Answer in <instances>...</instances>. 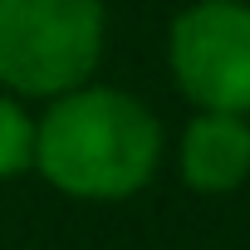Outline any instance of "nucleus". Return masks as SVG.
I'll use <instances>...</instances> for the list:
<instances>
[{
    "label": "nucleus",
    "instance_id": "1",
    "mask_svg": "<svg viewBox=\"0 0 250 250\" xmlns=\"http://www.w3.org/2000/svg\"><path fill=\"white\" fill-rule=\"evenodd\" d=\"M167 152L162 118L128 88L83 83L35 118V172L69 201L118 206L152 187Z\"/></svg>",
    "mask_w": 250,
    "mask_h": 250
},
{
    "label": "nucleus",
    "instance_id": "2",
    "mask_svg": "<svg viewBox=\"0 0 250 250\" xmlns=\"http://www.w3.org/2000/svg\"><path fill=\"white\" fill-rule=\"evenodd\" d=\"M103 49V0H0V93L20 103H54L93 83Z\"/></svg>",
    "mask_w": 250,
    "mask_h": 250
},
{
    "label": "nucleus",
    "instance_id": "3",
    "mask_svg": "<svg viewBox=\"0 0 250 250\" xmlns=\"http://www.w3.org/2000/svg\"><path fill=\"white\" fill-rule=\"evenodd\" d=\"M167 74L196 113L250 118V0H191L167 25Z\"/></svg>",
    "mask_w": 250,
    "mask_h": 250
},
{
    "label": "nucleus",
    "instance_id": "5",
    "mask_svg": "<svg viewBox=\"0 0 250 250\" xmlns=\"http://www.w3.org/2000/svg\"><path fill=\"white\" fill-rule=\"evenodd\" d=\"M35 172V113L15 93H0V182Z\"/></svg>",
    "mask_w": 250,
    "mask_h": 250
},
{
    "label": "nucleus",
    "instance_id": "4",
    "mask_svg": "<svg viewBox=\"0 0 250 250\" xmlns=\"http://www.w3.org/2000/svg\"><path fill=\"white\" fill-rule=\"evenodd\" d=\"M177 177L196 196H230L250 182V118L191 113L177 143Z\"/></svg>",
    "mask_w": 250,
    "mask_h": 250
}]
</instances>
